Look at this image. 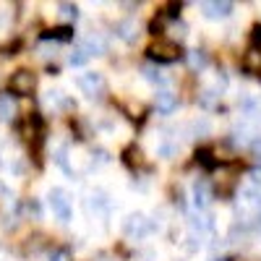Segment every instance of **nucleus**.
<instances>
[{"mask_svg":"<svg viewBox=\"0 0 261 261\" xmlns=\"http://www.w3.org/2000/svg\"><path fill=\"white\" fill-rule=\"evenodd\" d=\"M68 60H71V65H84L86 60H89V55H86V50L79 45V47L71 53V58H68Z\"/></svg>","mask_w":261,"mask_h":261,"instance_id":"f3484780","label":"nucleus"},{"mask_svg":"<svg viewBox=\"0 0 261 261\" xmlns=\"http://www.w3.org/2000/svg\"><path fill=\"white\" fill-rule=\"evenodd\" d=\"M71 37H73V29L71 27H58V29H53L47 34H42V39H60V42L71 39Z\"/></svg>","mask_w":261,"mask_h":261,"instance_id":"4468645a","label":"nucleus"},{"mask_svg":"<svg viewBox=\"0 0 261 261\" xmlns=\"http://www.w3.org/2000/svg\"><path fill=\"white\" fill-rule=\"evenodd\" d=\"M47 204H50L53 214L58 217L60 222H71V217H73L71 196L65 193L63 188H50V193H47Z\"/></svg>","mask_w":261,"mask_h":261,"instance_id":"f257e3e1","label":"nucleus"},{"mask_svg":"<svg viewBox=\"0 0 261 261\" xmlns=\"http://www.w3.org/2000/svg\"><path fill=\"white\" fill-rule=\"evenodd\" d=\"M0 261H8V258H3V256H0Z\"/></svg>","mask_w":261,"mask_h":261,"instance_id":"393cba45","label":"nucleus"},{"mask_svg":"<svg viewBox=\"0 0 261 261\" xmlns=\"http://www.w3.org/2000/svg\"><path fill=\"white\" fill-rule=\"evenodd\" d=\"M146 53L154 63H175L180 58V47H178V42H172V39H157L154 45H149Z\"/></svg>","mask_w":261,"mask_h":261,"instance_id":"7ed1b4c3","label":"nucleus"},{"mask_svg":"<svg viewBox=\"0 0 261 261\" xmlns=\"http://www.w3.org/2000/svg\"><path fill=\"white\" fill-rule=\"evenodd\" d=\"M253 151H256V154H261V141H258V139L253 141Z\"/></svg>","mask_w":261,"mask_h":261,"instance_id":"5701e85b","label":"nucleus"},{"mask_svg":"<svg viewBox=\"0 0 261 261\" xmlns=\"http://www.w3.org/2000/svg\"><path fill=\"white\" fill-rule=\"evenodd\" d=\"M60 16H65V18H79V8L76 6H71V3H60Z\"/></svg>","mask_w":261,"mask_h":261,"instance_id":"a211bd4d","label":"nucleus"},{"mask_svg":"<svg viewBox=\"0 0 261 261\" xmlns=\"http://www.w3.org/2000/svg\"><path fill=\"white\" fill-rule=\"evenodd\" d=\"M188 63H191V68H193V71H201V68H206V53H201V50H193V53H188Z\"/></svg>","mask_w":261,"mask_h":261,"instance_id":"2eb2a0df","label":"nucleus"},{"mask_svg":"<svg viewBox=\"0 0 261 261\" xmlns=\"http://www.w3.org/2000/svg\"><path fill=\"white\" fill-rule=\"evenodd\" d=\"M16 118V102L11 94H0V120L8 123Z\"/></svg>","mask_w":261,"mask_h":261,"instance_id":"9b49d317","label":"nucleus"},{"mask_svg":"<svg viewBox=\"0 0 261 261\" xmlns=\"http://www.w3.org/2000/svg\"><path fill=\"white\" fill-rule=\"evenodd\" d=\"M154 105H157V110L162 115H172V113H175V107H178V97L172 94L170 89H160L154 94Z\"/></svg>","mask_w":261,"mask_h":261,"instance_id":"1a4fd4ad","label":"nucleus"},{"mask_svg":"<svg viewBox=\"0 0 261 261\" xmlns=\"http://www.w3.org/2000/svg\"><path fill=\"white\" fill-rule=\"evenodd\" d=\"M193 204L199 209H206L212 204V186H209L206 178H199L193 183Z\"/></svg>","mask_w":261,"mask_h":261,"instance_id":"6e6552de","label":"nucleus"},{"mask_svg":"<svg viewBox=\"0 0 261 261\" xmlns=\"http://www.w3.org/2000/svg\"><path fill=\"white\" fill-rule=\"evenodd\" d=\"M115 29H118V34H120L123 39H134V32H136V24H134V21H120V24H118Z\"/></svg>","mask_w":261,"mask_h":261,"instance_id":"dca6fc26","label":"nucleus"},{"mask_svg":"<svg viewBox=\"0 0 261 261\" xmlns=\"http://www.w3.org/2000/svg\"><path fill=\"white\" fill-rule=\"evenodd\" d=\"M0 191H3V186H0Z\"/></svg>","mask_w":261,"mask_h":261,"instance_id":"a878e982","label":"nucleus"},{"mask_svg":"<svg viewBox=\"0 0 261 261\" xmlns=\"http://www.w3.org/2000/svg\"><path fill=\"white\" fill-rule=\"evenodd\" d=\"M201 13L206 18H227L232 13V3L227 0H212V3H201Z\"/></svg>","mask_w":261,"mask_h":261,"instance_id":"0eeeda50","label":"nucleus"},{"mask_svg":"<svg viewBox=\"0 0 261 261\" xmlns=\"http://www.w3.org/2000/svg\"><path fill=\"white\" fill-rule=\"evenodd\" d=\"M50 261H68V251H65V248L53 251V253H50Z\"/></svg>","mask_w":261,"mask_h":261,"instance_id":"4be33fe9","label":"nucleus"},{"mask_svg":"<svg viewBox=\"0 0 261 261\" xmlns=\"http://www.w3.org/2000/svg\"><path fill=\"white\" fill-rule=\"evenodd\" d=\"M81 47L86 50V55H105V50H107V45H105V39L99 37V34H89V37H84V42H81Z\"/></svg>","mask_w":261,"mask_h":261,"instance_id":"9d476101","label":"nucleus"},{"mask_svg":"<svg viewBox=\"0 0 261 261\" xmlns=\"http://www.w3.org/2000/svg\"><path fill=\"white\" fill-rule=\"evenodd\" d=\"M248 178H251L253 188H261V165H258V167H253V170L248 172Z\"/></svg>","mask_w":261,"mask_h":261,"instance_id":"6ab92c4d","label":"nucleus"},{"mask_svg":"<svg viewBox=\"0 0 261 261\" xmlns=\"http://www.w3.org/2000/svg\"><path fill=\"white\" fill-rule=\"evenodd\" d=\"M123 232L128 238H134V241H141V238H146L151 232V222L146 220L144 214H130L128 220L123 222Z\"/></svg>","mask_w":261,"mask_h":261,"instance_id":"423d86ee","label":"nucleus"},{"mask_svg":"<svg viewBox=\"0 0 261 261\" xmlns=\"http://www.w3.org/2000/svg\"><path fill=\"white\" fill-rule=\"evenodd\" d=\"M243 68L251 71V73L261 71V50H258V47H251V50L243 55Z\"/></svg>","mask_w":261,"mask_h":261,"instance_id":"ddd939ff","label":"nucleus"},{"mask_svg":"<svg viewBox=\"0 0 261 261\" xmlns=\"http://www.w3.org/2000/svg\"><path fill=\"white\" fill-rule=\"evenodd\" d=\"M0 167L6 172H11V175H21V172H24V157L18 154L11 141L0 144Z\"/></svg>","mask_w":261,"mask_h":261,"instance_id":"20e7f679","label":"nucleus"},{"mask_svg":"<svg viewBox=\"0 0 261 261\" xmlns=\"http://www.w3.org/2000/svg\"><path fill=\"white\" fill-rule=\"evenodd\" d=\"M11 24V11H0V32H8Z\"/></svg>","mask_w":261,"mask_h":261,"instance_id":"aec40b11","label":"nucleus"},{"mask_svg":"<svg viewBox=\"0 0 261 261\" xmlns=\"http://www.w3.org/2000/svg\"><path fill=\"white\" fill-rule=\"evenodd\" d=\"M123 160L128 167H144V151L136 146V144H130L125 151H123Z\"/></svg>","mask_w":261,"mask_h":261,"instance_id":"f8f14e48","label":"nucleus"},{"mask_svg":"<svg viewBox=\"0 0 261 261\" xmlns=\"http://www.w3.org/2000/svg\"><path fill=\"white\" fill-rule=\"evenodd\" d=\"M76 86H79V89L89 97V99H99V97H105V92H107V81H105V76L97 73V71L81 73V76L76 79Z\"/></svg>","mask_w":261,"mask_h":261,"instance_id":"f03ea898","label":"nucleus"},{"mask_svg":"<svg viewBox=\"0 0 261 261\" xmlns=\"http://www.w3.org/2000/svg\"><path fill=\"white\" fill-rule=\"evenodd\" d=\"M258 232H261V214H258Z\"/></svg>","mask_w":261,"mask_h":261,"instance_id":"b1692460","label":"nucleus"},{"mask_svg":"<svg viewBox=\"0 0 261 261\" xmlns=\"http://www.w3.org/2000/svg\"><path fill=\"white\" fill-rule=\"evenodd\" d=\"M144 76H146L149 81H165V76H162L160 71H154V68H144Z\"/></svg>","mask_w":261,"mask_h":261,"instance_id":"412c9836","label":"nucleus"},{"mask_svg":"<svg viewBox=\"0 0 261 261\" xmlns=\"http://www.w3.org/2000/svg\"><path fill=\"white\" fill-rule=\"evenodd\" d=\"M34 86H37V79H34V73L27 71V68L16 71V73L11 76V81H8V89H11V94H16V97H29V94L34 92Z\"/></svg>","mask_w":261,"mask_h":261,"instance_id":"39448f33","label":"nucleus"}]
</instances>
